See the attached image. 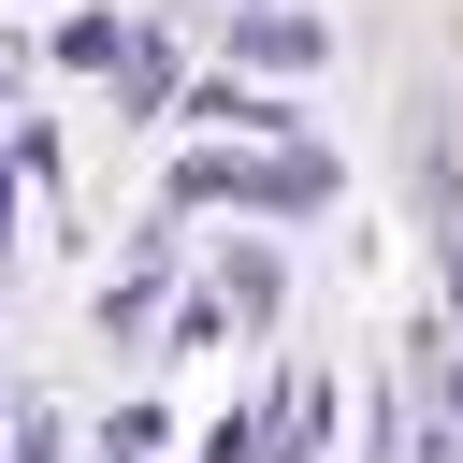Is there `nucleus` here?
<instances>
[{"instance_id":"obj_2","label":"nucleus","mask_w":463,"mask_h":463,"mask_svg":"<svg viewBox=\"0 0 463 463\" xmlns=\"http://www.w3.org/2000/svg\"><path fill=\"white\" fill-rule=\"evenodd\" d=\"M449 405H463V376H449Z\"/></svg>"},{"instance_id":"obj_1","label":"nucleus","mask_w":463,"mask_h":463,"mask_svg":"<svg viewBox=\"0 0 463 463\" xmlns=\"http://www.w3.org/2000/svg\"><path fill=\"white\" fill-rule=\"evenodd\" d=\"M246 58H275V72H304V58H318V29H304V14H260V29H246Z\"/></svg>"}]
</instances>
